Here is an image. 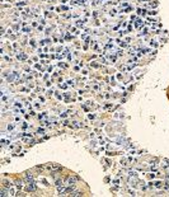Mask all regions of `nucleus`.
Here are the masks:
<instances>
[{"label": "nucleus", "mask_w": 169, "mask_h": 197, "mask_svg": "<svg viewBox=\"0 0 169 197\" xmlns=\"http://www.w3.org/2000/svg\"><path fill=\"white\" fill-rule=\"evenodd\" d=\"M15 196H24V193H22V192H18V193Z\"/></svg>", "instance_id": "17"}, {"label": "nucleus", "mask_w": 169, "mask_h": 197, "mask_svg": "<svg viewBox=\"0 0 169 197\" xmlns=\"http://www.w3.org/2000/svg\"><path fill=\"white\" fill-rule=\"evenodd\" d=\"M36 188H37V186H36V183L32 182V181H31L28 183V186H27V190L28 191H36Z\"/></svg>", "instance_id": "1"}, {"label": "nucleus", "mask_w": 169, "mask_h": 197, "mask_svg": "<svg viewBox=\"0 0 169 197\" xmlns=\"http://www.w3.org/2000/svg\"><path fill=\"white\" fill-rule=\"evenodd\" d=\"M43 132H44L43 128H38V133H43Z\"/></svg>", "instance_id": "15"}, {"label": "nucleus", "mask_w": 169, "mask_h": 197, "mask_svg": "<svg viewBox=\"0 0 169 197\" xmlns=\"http://www.w3.org/2000/svg\"><path fill=\"white\" fill-rule=\"evenodd\" d=\"M9 196H15V195H14V188H13V187H10V188H9Z\"/></svg>", "instance_id": "8"}, {"label": "nucleus", "mask_w": 169, "mask_h": 197, "mask_svg": "<svg viewBox=\"0 0 169 197\" xmlns=\"http://www.w3.org/2000/svg\"><path fill=\"white\" fill-rule=\"evenodd\" d=\"M116 14V10H111V15H114Z\"/></svg>", "instance_id": "18"}, {"label": "nucleus", "mask_w": 169, "mask_h": 197, "mask_svg": "<svg viewBox=\"0 0 169 197\" xmlns=\"http://www.w3.org/2000/svg\"><path fill=\"white\" fill-rule=\"evenodd\" d=\"M76 181H79V177H68V184H75Z\"/></svg>", "instance_id": "2"}, {"label": "nucleus", "mask_w": 169, "mask_h": 197, "mask_svg": "<svg viewBox=\"0 0 169 197\" xmlns=\"http://www.w3.org/2000/svg\"><path fill=\"white\" fill-rule=\"evenodd\" d=\"M154 184H155V187H156V188H160V187H162V182H155Z\"/></svg>", "instance_id": "12"}, {"label": "nucleus", "mask_w": 169, "mask_h": 197, "mask_svg": "<svg viewBox=\"0 0 169 197\" xmlns=\"http://www.w3.org/2000/svg\"><path fill=\"white\" fill-rule=\"evenodd\" d=\"M18 59H19V60H25L27 56L24 55V53H19V55H18Z\"/></svg>", "instance_id": "7"}, {"label": "nucleus", "mask_w": 169, "mask_h": 197, "mask_svg": "<svg viewBox=\"0 0 169 197\" xmlns=\"http://www.w3.org/2000/svg\"><path fill=\"white\" fill-rule=\"evenodd\" d=\"M48 1H50V3H52V1H55V0H48Z\"/></svg>", "instance_id": "19"}, {"label": "nucleus", "mask_w": 169, "mask_h": 197, "mask_svg": "<svg viewBox=\"0 0 169 197\" xmlns=\"http://www.w3.org/2000/svg\"><path fill=\"white\" fill-rule=\"evenodd\" d=\"M69 196H71V197H80V196H83V193L81 192H71V193L69 195Z\"/></svg>", "instance_id": "4"}, {"label": "nucleus", "mask_w": 169, "mask_h": 197, "mask_svg": "<svg viewBox=\"0 0 169 197\" xmlns=\"http://www.w3.org/2000/svg\"><path fill=\"white\" fill-rule=\"evenodd\" d=\"M47 168L51 169V171H61V169H62L60 165H57V164H51V165H48Z\"/></svg>", "instance_id": "3"}, {"label": "nucleus", "mask_w": 169, "mask_h": 197, "mask_svg": "<svg viewBox=\"0 0 169 197\" xmlns=\"http://www.w3.org/2000/svg\"><path fill=\"white\" fill-rule=\"evenodd\" d=\"M128 174H130V176H131V177H136V176H137V174H136V172H135V171H130V172H128Z\"/></svg>", "instance_id": "10"}, {"label": "nucleus", "mask_w": 169, "mask_h": 197, "mask_svg": "<svg viewBox=\"0 0 169 197\" xmlns=\"http://www.w3.org/2000/svg\"><path fill=\"white\" fill-rule=\"evenodd\" d=\"M56 186H61V184H64V182H62V179H56Z\"/></svg>", "instance_id": "9"}, {"label": "nucleus", "mask_w": 169, "mask_h": 197, "mask_svg": "<svg viewBox=\"0 0 169 197\" xmlns=\"http://www.w3.org/2000/svg\"><path fill=\"white\" fill-rule=\"evenodd\" d=\"M126 163H127V162H126V160H121V164L123 165V167H125V165H127Z\"/></svg>", "instance_id": "16"}, {"label": "nucleus", "mask_w": 169, "mask_h": 197, "mask_svg": "<svg viewBox=\"0 0 169 197\" xmlns=\"http://www.w3.org/2000/svg\"><path fill=\"white\" fill-rule=\"evenodd\" d=\"M22 187H23V182H18L17 188H18V190H22Z\"/></svg>", "instance_id": "11"}, {"label": "nucleus", "mask_w": 169, "mask_h": 197, "mask_svg": "<svg viewBox=\"0 0 169 197\" xmlns=\"http://www.w3.org/2000/svg\"><path fill=\"white\" fill-rule=\"evenodd\" d=\"M164 190H165V191H169V183H165V186H164Z\"/></svg>", "instance_id": "14"}, {"label": "nucleus", "mask_w": 169, "mask_h": 197, "mask_svg": "<svg viewBox=\"0 0 169 197\" xmlns=\"http://www.w3.org/2000/svg\"><path fill=\"white\" fill-rule=\"evenodd\" d=\"M0 196H1V197L9 196V195H6V188H5V187H3V188H1V191H0Z\"/></svg>", "instance_id": "5"}, {"label": "nucleus", "mask_w": 169, "mask_h": 197, "mask_svg": "<svg viewBox=\"0 0 169 197\" xmlns=\"http://www.w3.org/2000/svg\"><path fill=\"white\" fill-rule=\"evenodd\" d=\"M8 130L10 131V130H14V125H8Z\"/></svg>", "instance_id": "13"}, {"label": "nucleus", "mask_w": 169, "mask_h": 197, "mask_svg": "<svg viewBox=\"0 0 169 197\" xmlns=\"http://www.w3.org/2000/svg\"><path fill=\"white\" fill-rule=\"evenodd\" d=\"M3 183H4L3 187H5V188H10V187H12V183L9 182V181H4Z\"/></svg>", "instance_id": "6"}]
</instances>
